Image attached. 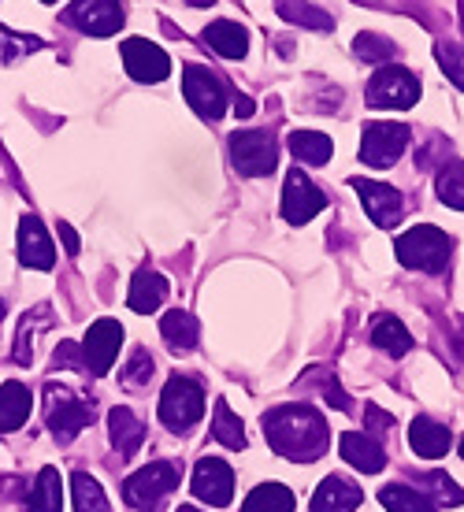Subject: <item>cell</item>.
<instances>
[{"mask_svg":"<svg viewBox=\"0 0 464 512\" xmlns=\"http://www.w3.org/2000/svg\"><path fill=\"white\" fill-rule=\"evenodd\" d=\"M64 509V483L56 468H41L34 487L26 494V512H60Z\"/></svg>","mask_w":464,"mask_h":512,"instance_id":"26","label":"cell"},{"mask_svg":"<svg viewBox=\"0 0 464 512\" xmlns=\"http://www.w3.org/2000/svg\"><path fill=\"white\" fill-rule=\"evenodd\" d=\"M420 494H427V498L435 501V509H453V505H464V490L453 483L450 475H442V472H427L420 475Z\"/></svg>","mask_w":464,"mask_h":512,"instance_id":"34","label":"cell"},{"mask_svg":"<svg viewBox=\"0 0 464 512\" xmlns=\"http://www.w3.org/2000/svg\"><path fill=\"white\" fill-rule=\"evenodd\" d=\"M179 487V464L175 461H153L138 468L123 483V498L130 509H153L160 498H168L171 490Z\"/></svg>","mask_w":464,"mask_h":512,"instance_id":"8","label":"cell"},{"mask_svg":"<svg viewBox=\"0 0 464 512\" xmlns=\"http://www.w3.org/2000/svg\"><path fill=\"white\" fill-rule=\"evenodd\" d=\"M338 446H342V461L353 464L357 472L375 475L387 468V449L379 446L372 435H364V431H346L338 438Z\"/></svg>","mask_w":464,"mask_h":512,"instance_id":"17","label":"cell"},{"mask_svg":"<svg viewBox=\"0 0 464 512\" xmlns=\"http://www.w3.org/2000/svg\"><path fill=\"white\" fill-rule=\"evenodd\" d=\"M264 438H268V446L279 457H286V461L312 464L327 453L331 427L309 405H279V409H271L264 416Z\"/></svg>","mask_w":464,"mask_h":512,"instance_id":"1","label":"cell"},{"mask_svg":"<svg viewBox=\"0 0 464 512\" xmlns=\"http://www.w3.org/2000/svg\"><path fill=\"white\" fill-rule=\"evenodd\" d=\"M123 346V327L116 320H97L82 338V364L90 375H108Z\"/></svg>","mask_w":464,"mask_h":512,"instance_id":"14","label":"cell"},{"mask_svg":"<svg viewBox=\"0 0 464 512\" xmlns=\"http://www.w3.org/2000/svg\"><path fill=\"white\" fill-rule=\"evenodd\" d=\"M71 498H75V512H112L108 498H104L101 483L86 472L71 475Z\"/></svg>","mask_w":464,"mask_h":512,"instance_id":"32","label":"cell"},{"mask_svg":"<svg viewBox=\"0 0 464 512\" xmlns=\"http://www.w3.org/2000/svg\"><path fill=\"white\" fill-rule=\"evenodd\" d=\"M227 149H231V164L245 179H264L279 164V149L268 130H234Z\"/></svg>","mask_w":464,"mask_h":512,"instance_id":"7","label":"cell"},{"mask_svg":"<svg viewBox=\"0 0 464 512\" xmlns=\"http://www.w3.org/2000/svg\"><path fill=\"white\" fill-rule=\"evenodd\" d=\"M286 145H290V153H294L297 164H309V167H323L331 160V153H335L331 138L320 134V130H294Z\"/></svg>","mask_w":464,"mask_h":512,"instance_id":"27","label":"cell"},{"mask_svg":"<svg viewBox=\"0 0 464 512\" xmlns=\"http://www.w3.org/2000/svg\"><path fill=\"white\" fill-rule=\"evenodd\" d=\"M41 4H56V0H41Z\"/></svg>","mask_w":464,"mask_h":512,"instance_id":"50","label":"cell"},{"mask_svg":"<svg viewBox=\"0 0 464 512\" xmlns=\"http://www.w3.org/2000/svg\"><path fill=\"white\" fill-rule=\"evenodd\" d=\"M34 397L23 383H0V435H12L26 423Z\"/></svg>","mask_w":464,"mask_h":512,"instance_id":"23","label":"cell"},{"mask_svg":"<svg viewBox=\"0 0 464 512\" xmlns=\"http://www.w3.org/2000/svg\"><path fill=\"white\" fill-rule=\"evenodd\" d=\"M323 208H327V193L316 186V182L305 175V171H290L283 182V219L286 223H309L312 216H320Z\"/></svg>","mask_w":464,"mask_h":512,"instance_id":"12","label":"cell"},{"mask_svg":"<svg viewBox=\"0 0 464 512\" xmlns=\"http://www.w3.org/2000/svg\"><path fill=\"white\" fill-rule=\"evenodd\" d=\"M160 334H164V342H168L171 353H190V349L201 342V323L190 316V312H168L164 320H160Z\"/></svg>","mask_w":464,"mask_h":512,"instance_id":"24","label":"cell"},{"mask_svg":"<svg viewBox=\"0 0 464 512\" xmlns=\"http://www.w3.org/2000/svg\"><path fill=\"white\" fill-rule=\"evenodd\" d=\"M153 379V357L145 353V349H134V357L127 360V368L119 372V383L130 386V390H138V386H145Z\"/></svg>","mask_w":464,"mask_h":512,"instance_id":"39","label":"cell"},{"mask_svg":"<svg viewBox=\"0 0 464 512\" xmlns=\"http://www.w3.org/2000/svg\"><path fill=\"white\" fill-rule=\"evenodd\" d=\"M379 501L387 512H439L427 494H420L416 487H401V483H390V487L379 490Z\"/></svg>","mask_w":464,"mask_h":512,"instance_id":"30","label":"cell"},{"mask_svg":"<svg viewBox=\"0 0 464 512\" xmlns=\"http://www.w3.org/2000/svg\"><path fill=\"white\" fill-rule=\"evenodd\" d=\"M323 397H327V405H335V409H349V397L342 394V386H338L335 379L323 383Z\"/></svg>","mask_w":464,"mask_h":512,"instance_id":"42","label":"cell"},{"mask_svg":"<svg viewBox=\"0 0 464 512\" xmlns=\"http://www.w3.org/2000/svg\"><path fill=\"white\" fill-rule=\"evenodd\" d=\"M461 30H464V0H461Z\"/></svg>","mask_w":464,"mask_h":512,"instance_id":"47","label":"cell"},{"mask_svg":"<svg viewBox=\"0 0 464 512\" xmlns=\"http://www.w3.org/2000/svg\"><path fill=\"white\" fill-rule=\"evenodd\" d=\"M368 108H394V112H405V108H413L420 101V78L409 71V67H398V64H387L379 67L372 78H368Z\"/></svg>","mask_w":464,"mask_h":512,"instance_id":"6","label":"cell"},{"mask_svg":"<svg viewBox=\"0 0 464 512\" xmlns=\"http://www.w3.org/2000/svg\"><path fill=\"white\" fill-rule=\"evenodd\" d=\"M38 323H49V308L41 305L34 316H26L23 327H19V338H15V364H30L34 357V334H38Z\"/></svg>","mask_w":464,"mask_h":512,"instance_id":"38","label":"cell"},{"mask_svg":"<svg viewBox=\"0 0 464 512\" xmlns=\"http://www.w3.org/2000/svg\"><path fill=\"white\" fill-rule=\"evenodd\" d=\"M212 438L220 442V446L227 449H245V427L242 420L231 412V405L227 401H216V420H212Z\"/></svg>","mask_w":464,"mask_h":512,"instance_id":"33","label":"cell"},{"mask_svg":"<svg viewBox=\"0 0 464 512\" xmlns=\"http://www.w3.org/2000/svg\"><path fill=\"white\" fill-rule=\"evenodd\" d=\"M175 512H201V509H194V505H179Z\"/></svg>","mask_w":464,"mask_h":512,"instance_id":"46","label":"cell"},{"mask_svg":"<svg viewBox=\"0 0 464 512\" xmlns=\"http://www.w3.org/2000/svg\"><path fill=\"white\" fill-rule=\"evenodd\" d=\"M123 52V67H127V75L134 82H142V86H156V82H164L171 75V56L160 45L145 38H127L119 45Z\"/></svg>","mask_w":464,"mask_h":512,"instance_id":"11","label":"cell"},{"mask_svg":"<svg viewBox=\"0 0 464 512\" xmlns=\"http://www.w3.org/2000/svg\"><path fill=\"white\" fill-rule=\"evenodd\" d=\"M435 193L446 208H457L464 212V160H450V164L439 167L435 175Z\"/></svg>","mask_w":464,"mask_h":512,"instance_id":"31","label":"cell"},{"mask_svg":"<svg viewBox=\"0 0 464 512\" xmlns=\"http://www.w3.org/2000/svg\"><path fill=\"white\" fill-rule=\"evenodd\" d=\"M205 412V386L190 375H171L160 394V423L171 435H190Z\"/></svg>","mask_w":464,"mask_h":512,"instance_id":"4","label":"cell"},{"mask_svg":"<svg viewBox=\"0 0 464 512\" xmlns=\"http://www.w3.org/2000/svg\"><path fill=\"white\" fill-rule=\"evenodd\" d=\"M19 260H23V268H34V271H52V264H56L52 238L38 216L19 219Z\"/></svg>","mask_w":464,"mask_h":512,"instance_id":"16","label":"cell"},{"mask_svg":"<svg viewBox=\"0 0 464 512\" xmlns=\"http://www.w3.org/2000/svg\"><path fill=\"white\" fill-rule=\"evenodd\" d=\"M205 45L216 56H223V60H242L245 52H249V34H245V26L231 23V19H216V23L205 26Z\"/></svg>","mask_w":464,"mask_h":512,"instance_id":"21","label":"cell"},{"mask_svg":"<svg viewBox=\"0 0 464 512\" xmlns=\"http://www.w3.org/2000/svg\"><path fill=\"white\" fill-rule=\"evenodd\" d=\"M168 279L160 275V271L153 268H142L138 275H134V282H130V294H127V305L134 308V312H142V316H149V312H156V308L168 301Z\"/></svg>","mask_w":464,"mask_h":512,"instance_id":"20","label":"cell"},{"mask_svg":"<svg viewBox=\"0 0 464 512\" xmlns=\"http://www.w3.org/2000/svg\"><path fill=\"white\" fill-rule=\"evenodd\" d=\"M56 364H60V368H82V372H86V364H82V346H75V342H60V349H56Z\"/></svg>","mask_w":464,"mask_h":512,"instance_id":"40","label":"cell"},{"mask_svg":"<svg viewBox=\"0 0 464 512\" xmlns=\"http://www.w3.org/2000/svg\"><path fill=\"white\" fill-rule=\"evenodd\" d=\"M394 253H398L401 268L427 271V275H439L446 264H450L453 253V238L431 223H416L413 231H405L394 242Z\"/></svg>","mask_w":464,"mask_h":512,"instance_id":"2","label":"cell"},{"mask_svg":"<svg viewBox=\"0 0 464 512\" xmlns=\"http://www.w3.org/2000/svg\"><path fill=\"white\" fill-rule=\"evenodd\" d=\"M364 501L361 487L346 475H327L316 494H312V512H353Z\"/></svg>","mask_w":464,"mask_h":512,"instance_id":"18","label":"cell"},{"mask_svg":"<svg viewBox=\"0 0 464 512\" xmlns=\"http://www.w3.org/2000/svg\"><path fill=\"white\" fill-rule=\"evenodd\" d=\"M297 498L294 490L283 487V483H260L249 498H245L242 512H294Z\"/></svg>","mask_w":464,"mask_h":512,"instance_id":"28","label":"cell"},{"mask_svg":"<svg viewBox=\"0 0 464 512\" xmlns=\"http://www.w3.org/2000/svg\"><path fill=\"white\" fill-rule=\"evenodd\" d=\"M0 320H4V301H0Z\"/></svg>","mask_w":464,"mask_h":512,"instance_id":"48","label":"cell"},{"mask_svg":"<svg viewBox=\"0 0 464 512\" xmlns=\"http://www.w3.org/2000/svg\"><path fill=\"white\" fill-rule=\"evenodd\" d=\"M364 416H368V431L372 435H383V431H390V423H394L379 405H364Z\"/></svg>","mask_w":464,"mask_h":512,"instance_id":"41","label":"cell"},{"mask_svg":"<svg viewBox=\"0 0 464 512\" xmlns=\"http://www.w3.org/2000/svg\"><path fill=\"white\" fill-rule=\"evenodd\" d=\"M275 12L283 15L286 23L309 26V30H335V19L316 8L312 0H275Z\"/></svg>","mask_w":464,"mask_h":512,"instance_id":"29","label":"cell"},{"mask_svg":"<svg viewBox=\"0 0 464 512\" xmlns=\"http://www.w3.org/2000/svg\"><path fill=\"white\" fill-rule=\"evenodd\" d=\"M409 138H413V130L405 123H368L361 138V164L375 167V171L394 167L401 153L409 149Z\"/></svg>","mask_w":464,"mask_h":512,"instance_id":"10","label":"cell"},{"mask_svg":"<svg viewBox=\"0 0 464 512\" xmlns=\"http://www.w3.org/2000/svg\"><path fill=\"white\" fill-rule=\"evenodd\" d=\"M182 93H186V104H190L201 119H208V123L223 119L227 108H231V93L223 86V78L201 64L182 67Z\"/></svg>","mask_w":464,"mask_h":512,"instance_id":"5","label":"cell"},{"mask_svg":"<svg viewBox=\"0 0 464 512\" xmlns=\"http://www.w3.org/2000/svg\"><path fill=\"white\" fill-rule=\"evenodd\" d=\"M45 423L56 442H75L78 431H86L93 423V401L82 397L71 386L49 383L45 386Z\"/></svg>","mask_w":464,"mask_h":512,"instance_id":"3","label":"cell"},{"mask_svg":"<svg viewBox=\"0 0 464 512\" xmlns=\"http://www.w3.org/2000/svg\"><path fill=\"white\" fill-rule=\"evenodd\" d=\"M108 435H112V446L119 449V457L130 461L145 442V423L130 409H112L108 412Z\"/></svg>","mask_w":464,"mask_h":512,"instance_id":"22","label":"cell"},{"mask_svg":"<svg viewBox=\"0 0 464 512\" xmlns=\"http://www.w3.org/2000/svg\"><path fill=\"white\" fill-rule=\"evenodd\" d=\"M186 4H194V8H208V4H216V0H186Z\"/></svg>","mask_w":464,"mask_h":512,"instance_id":"45","label":"cell"},{"mask_svg":"<svg viewBox=\"0 0 464 512\" xmlns=\"http://www.w3.org/2000/svg\"><path fill=\"white\" fill-rule=\"evenodd\" d=\"M372 346L383 349L387 357H405V353L413 349V334L405 331V323H401L398 316L383 312V316L372 320Z\"/></svg>","mask_w":464,"mask_h":512,"instance_id":"25","label":"cell"},{"mask_svg":"<svg viewBox=\"0 0 464 512\" xmlns=\"http://www.w3.org/2000/svg\"><path fill=\"white\" fill-rule=\"evenodd\" d=\"M349 186L357 190L364 212H368V219H372L375 227H383V231L398 227L401 212H405V201H401V193L394 190V186H387V182H375V179H357V175L349 179Z\"/></svg>","mask_w":464,"mask_h":512,"instance_id":"13","label":"cell"},{"mask_svg":"<svg viewBox=\"0 0 464 512\" xmlns=\"http://www.w3.org/2000/svg\"><path fill=\"white\" fill-rule=\"evenodd\" d=\"M60 238H64L67 253L78 256V234H75V227H71V223H60Z\"/></svg>","mask_w":464,"mask_h":512,"instance_id":"43","label":"cell"},{"mask_svg":"<svg viewBox=\"0 0 464 512\" xmlns=\"http://www.w3.org/2000/svg\"><path fill=\"white\" fill-rule=\"evenodd\" d=\"M190 490H194V498L208 501L212 509H227L234 498L231 464L220 461V457H201L194 468V479H190Z\"/></svg>","mask_w":464,"mask_h":512,"instance_id":"15","label":"cell"},{"mask_svg":"<svg viewBox=\"0 0 464 512\" xmlns=\"http://www.w3.org/2000/svg\"><path fill=\"white\" fill-rule=\"evenodd\" d=\"M409 446H413L416 457H424V461H439V457L450 453L453 435H450V427H446V423L416 416L413 427H409Z\"/></svg>","mask_w":464,"mask_h":512,"instance_id":"19","label":"cell"},{"mask_svg":"<svg viewBox=\"0 0 464 512\" xmlns=\"http://www.w3.org/2000/svg\"><path fill=\"white\" fill-rule=\"evenodd\" d=\"M435 60L446 71L457 90H464V45H453V41H435Z\"/></svg>","mask_w":464,"mask_h":512,"instance_id":"37","label":"cell"},{"mask_svg":"<svg viewBox=\"0 0 464 512\" xmlns=\"http://www.w3.org/2000/svg\"><path fill=\"white\" fill-rule=\"evenodd\" d=\"M41 49V38H30V34H15L8 26H0V64H15L19 56H30V52Z\"/></svg>","mask_w":464,"mask_h":512,"instance_id":"36","label":"cell"},{"mask_svg":"<svg viewBox=\"0 0 464 512\" xmlns=\"http://www.w3.org/2000/svg\"><path fill=\"white\" fill-rule=\"evenodd\" d=\"M353 56L364 60V64L387 67L390 60L398 56V45L390 38H383V34H357V38H353Z\"/></svg>","mask_w":464,"mask_h":512,"instance_id":"35","label":"cell"},{"mask_svg":"<svg viewBox=\"0 0 464 512\" xmlns=\"http://www.w3.org/2000/svg\"><path fill=\"white\" fill-rule=\"evenodd\" d=\"M461 457H464V438H461Z\"/></svg>","mask_w":464,"mask_h":512,"instance_id":"51","label":"cell"},{"mask_svg":"<svg viewBox=\"0 0 464 512\" xmlns=\"http://www.w3.org/2000/svg\"><path fill=\"white\" fill-rule=\"evenodd\" d=\"M234 112H238V119H249L253 112H257V104H253V97L238 93V97H234Z\"/></svg>","mask_w":464,"mask_h":512,"instance_id":"44","label":"cell"},{"mask_svg":"<svg viewBox=\"0 0 464 512\" xmlns=\"http://www.w3.org/2000/svg\"><path fill=\"white\" fill-rule=\"evenodd\" d=\"M67 26H75L78 34L90 38H112L127 23V8L123 0H75L64 12Z\"/></svg>","mask_w":464,"mask_h":512,"instance_id":"9","label":"cell"},{"mask_svg":"<svg viewBox=\"0 0 464 512\" xmlns=\"http://www.w3.org/2000/svg\"><path fill=\"white\" fill-rule=\"evenodd\" d=\"M461 342H464V320H461Z\"/></svg>","mask_w":464,"mask_h":512,"instance_id":"49","label":"cell"}]
</instances>
